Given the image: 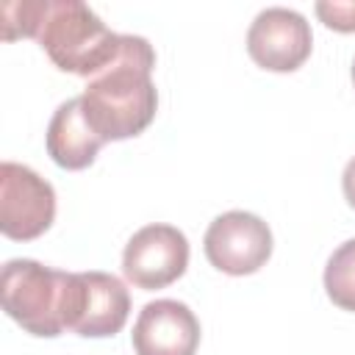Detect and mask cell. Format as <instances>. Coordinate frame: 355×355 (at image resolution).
<instances>
[{"label":"cell","instance_id":"obj_1","mask_svg":"<svg viewBox=\"0 0 355 355\" xmlns=\"http://www.w3.org/2000/svg\"><path fill=\"white\" fill-rule=\"evenodd\" d=\"M155 50L144 36L122 33L119 55L89 78L80 103L89 125L103 141L133 139L155 119L158 89L153 83Z\"/></svg>","mask_w":355,"mask_h":355},{"label":"cell","instance_id":"obj_2","mask_svg":"<svg viewBox=\"0 0 355 355\" xmlns=\"http://www.w3.org/2000/svg\"><path fill=\"white\" fill-rule=\"evenodd\" d=\"M36 42L61 72L94 78L119 55L122 33L80 0H44Z\"/></svg>","mask_w":355,"mask_h":355},{"label":"cell","instance_id":"obj_3","mask_svg":"<svg viewBox=\"0 0 355 355\" xmlns=\"http://www.w3.org/2000/svg\"><path fill=\"white\" fill-rule=\"evenodd\" d=\"M69 275L31 258H14L3 266V311L31 336L55 338L67 330Z\"/></svg>","mask_w":355,"mask_h":355},{"label":"cell","instance_id":"obj_4","mask_svg":"<svg viewBox=\"0 0 355 355\" xmlns=\"http://www.w3.org/2000/svg\"><path fill=\"white\" fill-rule=\"evenodd\" d=\"M55 219V191L25 164L0 166V230L6 239L31 241L50 230Z\"/></svg>","mask_w":355,"mask_h":355},{"label":"cell","instance_id":"obj_5","mask_svg":"<svg viewBox=\"0 0 355 355\" xmlns=\"http://www.w3.org/2000/svg\"><path fill=\"white\" fill-rule=\"evenodd\" d=\"M130 313V294L125 283L108 272H72L67 330L83 338L116 336Z\"/></svg>","mask_w":355,"mask_h":355},{"label":"cell","instance_id":"obj_6","mask_svg":"<svg viewBox=\"0 0 355 355\" xmlns=\"http://www.w3.org/2000/svg\"><path fill=\"white\" fill-rule=\"evenodd\" d=\"M189 266V241L175 225H144L122 252V275L141 291L166 288Z\"/></svg>","mask_w":355,"mask_h":355},{"label":"cell","instance_id":"obj_7","mask_svg":"<svg viewBox=\"0 0 355 355\" xmlns=\"http://www.w3.org/2000/svg\"><path fill=\"white\" fill-rule=\"evenodd\" d=\"M205 258L225 275H252L272 255L269 225L250 211H227L205 230Z\"/></svg>","mask_w":355,"mask_h":355},{"label":"cell","instance_id":"obj_8","mask_svg":"<svg viewBox=\"0 0 355 355\" xmlns=\"http://www.w3.org/2000/svg\"><path fill=\"white\" fill-rule=\"evenodd\" d=\"M313 47V33L305 17L294 8L272 6L263 8L247 31L250 58L269 72H294L300 69Z\"/></svg>","mask_w":355,"mask_h":355},{"label":"cell","instance_id":"obj_9","mask_svg":"<svg viewBox=\"0 0 355 355\" xmlns=\"http://www.w3.org/2000/svg\"><path fill=\"white\" fill-rule=\"evenodd\" d=\"M136 355H194L200 347V322L186 302H147L130 333Z\"/></svg>","mask_w":355,"mask_h":355},{"label":"cell","instance_id":"obj_10","mask_svg":"<svg viewBox=\"0 0 355 355\" xmlns=\"http://www.w3.org/2000/svg\"><path fill=\"white\" fill-rule=\"evenodd\" d=\"M44 141H47V155L61 169H72V172L94 164L100 147L105 144L89 125L80 97H69L67 103H61L55 108V114L47 125Z\"/></svg>","mask_w":355,"mask_h":355},{"label":"cell","instance_id":"obj_11","mask_svg":"<svg viewBox=\"0 0 355 355\" xmlns=\"http://www.w3.org/2000/svg\"><path fill=\"white\" fill-rule=\"evenodd\" d=\"M324 291L341 311H355V239L344 241L324 266Z\"/></svg>","mask_w":355,"mask_h":355},{"label":"cell","instance_id":"obj_12","mask_svg":"<svg viewBox=\"0 0 355 355\" xmlns=\"http://www.w3.org/2000/svg\"><path fill=\"white\" fill-rule=\"evenodd\" d=\"M44 11V0H22V3H3V39H36L39 19Z\"/></svg>","mask_w":355,"mask_h":355},{"label":"cell","instance_id":"obj_13","mask_svg":"<svg viewBox=\"0 0 355 355\" xmlns=\"http://www.w3.org/2000/svg\"><path fill=\"white\" fill-rule=\"evenodd\" d=\"M316 17L338 33H355V0H319Z\"/></svg>","mask_w":355,"mask_h":355},{"label":"cell","instance_id":"obj_14","mask_svg":"<svg viewBox=\"0 0 355 355\" xmlns=\"http://www.w3.org/2000/svg\"><path fill=\"white\" fill-rule=\"evenodd\" d=\"M341 189H344V200L355 208V158H349V161H347V166H344Z\"/></svg>","mask_w":355,"mask_h":355},{"label":"cell","instance_id":"obj_15","mask_svg":"<svg viewBox=\"0 0 355 355\" xmlns=\"http://www.w3.org/2000/svg\"><path fill=\"white\" fill-rule=\"evenodd\" d=\"M352 83H355V61H352Z\"/></svg>","mask_w":355,"mask_h":355}]
</instances>
